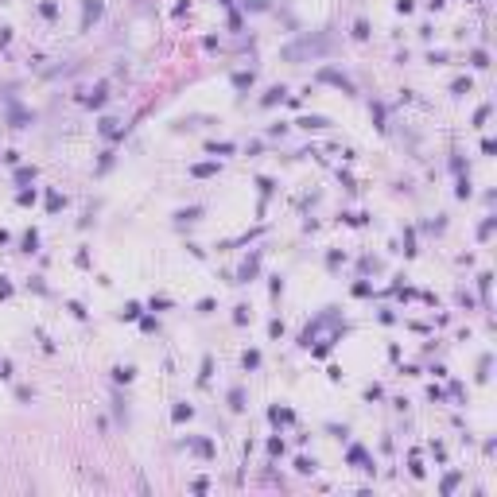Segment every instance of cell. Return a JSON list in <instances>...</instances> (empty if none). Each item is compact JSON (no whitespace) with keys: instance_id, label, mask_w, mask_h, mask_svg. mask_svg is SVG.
Returning <instances> with one entry per match:
<instances>
[{"instance_id":"1","label":"cell","mask_w":497,"mask_h":497,"mask_svg":"<svg viewBox=\"0 0 497 497\" xmlns=\"http://www.w3.org/2000/svg\"><path fill=\"white\" fill-rule=\"evenodd\" d=\"M338 323H342V315L334 311V307H326V311L319 315L315 323H307V326H303V334H299V346H307V349H311V342L319 338V334H323L326 326H338Z\"/></svg>"},{"instance_id":"2","label":"cell","mask_w":497,"mask_h":497,"mask_svg":"<svg viewBox=\"0 0 497 497\" xmlns=\"http://www.w3.org/2000/svg\"><path fill=\"white\" fill-rule=\"evenodd\" d=\"M326 43H330L326 35H319V39H299V43L284 47V59H288V62H299L303 54H323V51H326Z\"/></svg>"},{"instance_id":"3","label":"cell","mask_w":497,"mask_h":497,"mask_svg":"<svg viewBox=\"0 0 497 497\" xmlns=\"http://www.w3.org/2000/svg\"><path fill=\"white\" fill-rule=\"evenodd\" d=\"M101 12H105V4L101 0H82V31H89V27L97 24V20H101Z\"/></svg>"},{"instance_id":"4","label":"cell","mask_w":497,"mask_h":497,"mask_svg":"<svg viewBox=\"0 0 497 497\" xmlns=\"http://www.w3.org/2000/svg\"><path fill=\"white\" fill-rule=\"evenodd\" d=\"M319 82H326V86H338L342 94H354V82H349L346 74H338V70H330V66L319 70Z\"/></svg>"},{"instance_id":"5","label":"cell","mask_w":497,"mask_h":497,"mask_svg":"<svg viewBox=\"0 0 497 497\" xmlns=\"http://www.w3.org/2000/svg\"><path fill=\"white\" fill-rule=\"evenodd\" d=\"M256 268H261V253H253L249 261L241 264V272H237V284H249V280L256 276Z\"/></svg>"},{"instance_id":"6","label":"cell","mask_w":497,"mask_h":497,"mask_svg":"<svg viewBox=\"0 0 497 497\" xmlns=\"http://www.w3.org/2000/svg\"><path fill=\"white\" fill-rule=\"evenodd\" d=\"M187 447H191L194 454H202V458H214V443H210V439H191Z\"/></svg>"},{"instance_id":"7","label":"cell","mask_w":497,"mask_h":497,"mask_svg":"<svg viewBox=\"0 0 497 497\" xmlns=\"http://www.w3.org/2000/svg\"><path fill=\"white\" fill-rule=\"evenodd\" d=\"M253 82H256V74H253V70H237V74H233V86L241 89V94H245L249 86H253Z\"/></svg>"},{"instance_id":"8","label":"cell","mask_w":497,"mask_h":497,"mask_svg":"<svg viewBox=\"0 0 497 497\" xmlns=\"http://www.w3.org/2000/svg\"><path fill=\"white\" fill-rule=\"evenodd\" d=\"M296 124H299V128H307V132H311V128H326L330 121H326V117H315V113H311V117H299Z\"/></svg>"},{"instance_id":"9","label":"cell","mask_w":497,"mask_h":497,"mask_svg":"<svg viewBox=\"0 0 497 497\" xmlns=\"http://www.w3.org/2000/svg\"><path fill=\"white\" fill-rule=\"evenodd\" d=\"M268 419H272V424H291V419H296V412H291V408H272Z\"/></svg>"},{"instance_id":"10","label":"cell","mask_w":497,"mask_h":497,"mask_svg":"<svg viewBox=\"0 0 497 497\" xmlns=\"http://www.w3.org/2000/svg\"><path fill=\"white\" fill-rule=\"evenodd\" d=\"M284 97H288V89H284V86H272L268 94L261 97V105H276V101H284Z\"/></svg>"},{"instance_id":"11","label":"cell","mask_w":497,"mask_h":497,"mask_svg":"<svg viewBox=\"0 0 497 497\" xmlns=\"http://www.w3.org/2000/svg\"><path fill=\"white\" fill-rule=\"evenodd\" d=\"M132 377H136V369H132V365H117V369H113V381H117V384H128Z\"/></svg>"},{"instance_id":"12","label":"cell","mask_w":497,"mask_h":497,"mask_svg":"<svg viewBox=\"0 0 497 497\" xmlns=\"http://www.w3.org/2000/svg\"><path fill=\"white\" fill-rule=\"evenodd\" d=\"M97 132H101V136H121V128H117V121H113V117H105V121L97 124Z\"/></svg>"},{"instance_id":"13","label":"cell","mask_w":497,"mask_h":497,"mask_svg":"<svg viewBox=\"0 0 497 497\" xmlns=\"http://www.w3.org/2000/svg\"><path fill=\"white\" fill-rule=\"evenodd\" d=\"M194 416V408H191V404H175V412H171V419H175V424H183V419H191Z\"/></svg>"},{"instance_id":"14","label":"cell","mask_w":497,"mask_h":497,"mask_svg":"<svg viewBox=\"0 0 497 497\" xmlns=\"http://www.w3.org/2000/svg\"><path fill=\"white\" fill-rule=\"evenodd\" d=\"M175 218H179V222H198L202 218V206H187V210H179Z\"/></svg>"},{"instance_id":"15","label":"cell","mask_w":497,"mask_h":497,"mask_svg":"<svg viewBox=\"0 0 497 497\" xmlns=\"http://www.w3.org/2000/svg\"><path fill=\"white\" fill-rule=\"evenodd\" d=\"M20 245H24V253H35V249H39V233H35V229H27Z\"/></svg>"},{"instance_id":"16","label":"cell","mask_w":497,"mask_h":497,"mask_svg":"<svg viewBox=\"0 0 497 497\" xmlns=\"http://www.w3.org/2000/svg\"><path fill=\"white\" fill-rule=\"evenodd\" d=\"M229 408H233V412L245 408V389H229Z\"/></svg>"},{"instance_id":"17","label":"cell","mask_w":497,"mask_h":497,"mask_svg":"<svg viewBox=\"0 0 497 497\" xmlns=\"http://www.w3.org/2000/svg\"><path fill=\"white\" fill-rule=\"evenodd\" d=\"M191 175H198V179H206V175H218V163H194Z\"/></svg>"},{"instance_id":"18","label":"cell","mask_w":497,"mask_h":497,"mask_svg":"<svg viewBox=\"0 0 497 497\" xmlns=\"http://www.w3.org/2000/svg\"><path fill=\"white\" fill-rule=\"evenodd\" d=\"M62 206H66V198H62V194H54V191L47 194V210H51V214H59Z\"/></svg>"},{"instance_id":"19","label":"cell","mask_w":497,"mask_h":497,"mask_svg":"<svg viewBox=\"0 0 497 497\" xmlns=\"http://www.w3.org/2000/svg\"><path fill=\"white\" fill-rule=\"evenodd\" d=\"M315 466H319V463H315V458H307V454H303V458H296V470H299V474H315Z\"/></svg>"},{"instance_id":"20","label":"cell","mask_w":497,"mask_h":497,"mask_svg":"<svg viewBox=\"0 0 497 497\" xmlns=\"http://www.w3.org/2000/svg\"><path fill=\"white\" fill-rule=\"evenodd\" d=\"M241 365L245 369H256V365H261V349H249V354L241 358Z\"/></svg>"},{"instance_id":"21","label":"cell","mask_w":497,"mask_h":497,"mask_svg":"<svg viewBox=\"0 0 497 497\" xmlns=\"http://www.w3.org/2000/svg\"><path fill=\"white\" fill-rule=\"evenodd\" d=\"M39 12H43V20H54V16H59V4H54V0H43Z\"/></svg>"},{"instance_id":"22","label":"cell","mask_w":497,"mask_h":497,"mask_svg":"<svg viewBox=\"0 0 497 497\" xmlns=\"http://www.w3.org/2000/svg\"><path fill=\"white\" fill-rule=\"evenodd\" d=\"M478 288H482V303L489 307V272H482V276H478Z\"/></svg>"},{"instance_id":"23","label":"cell","mask_w":497,"mask_h":497,"mask_svg":"<svg viewBox=\"0 0 497 497\" xmlns=\"http://www.w3.org/2000/svg\"><path fill=\"white\" fill-rule=\"evenodd\" d=\"M86 105H105V82H101V86H97L94 94L86 97Z\"/></svg>"},{"instance_id":"24","label":"cell","mask_w":497,"mask_h":497,"mask_svg":"<svg viewBox=\"0 0 497 497\" xmlns=\"http://www.w3.org/2000/svg\"><path fill=\"white\" fill-rule=\"evenodd\" d=\"M451 94H454V97L470 94V78H458V82H454V86H451Z\"/></svg>"},{"instance_id":"25","label":"cell","mask_w":497,"mask_h":497,"mask_svg":"<svg viewBox=\"0 0 497 497\" xmlns=\"http://www.w3.org/2000/svg\"><path fill=\"white\" fill-rule=\"evenodd\" d=\"M470 62H474L478 70H486V66H489V54H486V51H474V54H470Z\"/></svg>"},{"instance_id":"26","label":"cell","mask_w":497,"mask_h":497,"mask_svg":"<svg viewBox=\"0 0 497 497\" xmlns=\"http://www.w3.org/2000/svg\"><path fill=\"white\" fill-rule=\"evenodd\" d=\"M121 319H128V323H132V319H140V303H124Z\"/></svg>"},{"instance_id":"27","label":"cell","mask_w":497,"mask_h":497,"mask_svg":"<svg viewBox=\"0 0 497 497\" xmlns=\"http://www.w3.org/2000/svg\"><path fill=\"white\" fill-rule=\"evenodd\" d=\"M210 152H214V156H229V152H233V144H229V140H222V144H210Z\"/></svg>"},{"instance_id":"28","label":"cell","mask_w":497,"mask_h":497,"mask_svg":"<svg viewBox=\"0 0 497 497\" xmlns=\"http://www.w3.org/2000/svg\"><path fill=\"white\" fill-rule=\"evenodd\" d=\"M31 179H35V167H20L16 171V183H31Z\"/></svg>"},{"instance_id":"29","label":"cell","mask_w":497,"mask_h":497,"mask_svg":"<svg viewBox=\"0 0 497 497\" xmlns=\"http://www.w3.org/2000/svg\"><path fill=\"white\" fill-rule=\"evenodd\" d=\"M454 194H458V198H470V194H474L470 179H458V191H454Z\"/></svg>"},{"instance_id":"30","label":"cell","mask_w":497,"mask_h":497,"mask_svg":"<svg viewBox=\"0 0 497 497\" xmlns=\"http://www.w3.org/2000/svg\"><path fill=\"white\" fill-rule=\"evenodd\" d=\"M354 39H369V24H365V20H358V24H354Z\"/></svg>"},{"instance_id":"31","label":"cell","mask_w":497,"mask_h":497,"mask_svg":"<svg viewBox=\"0 0 497 497\" xmlns=\"http://www.w3.org/2000/svg\"><path fill=\"white\" fill-rule=\"evenodd\" d=\"M233 323H237V326L249 323V307H237V311H233Z\"/></svg>"},{"instance_id":"32","label":"cell","mask_w":497,"mask_h":497,"mask_svg":"<svg viewBox=\"0 0 497 497\" xmlns=\"http://www.w3.org/2000/svg\"><path fill=\"white\" fill-rule=\"evenodd\" d=\"M256 187H261V194H264V198H268V194L276 191V187H272V179H264V175H261V179H256Z\"/></svg>"},{"instance_id":"33","label":"cell","mask_w":497,"mask_h":497,"mask_svg":"<svg viewBox=\"0 0 497 497\" xmlns=\"http://www.w3.org/2000/svg\"><path fill=\"white\" fill-rule=\"evenodd\" d=\"M167 307H171V299H167V296H156V299H152V311H167Z\"/></svg>"},{"instance_id":"34","label":"cell","mask_w":497,"mask_h":497,"mask_svg":"<svg viewBox=\"0 0 497 497\" xmlns=\"http://www.w3.org/2000/svg\"><path fill=\"white\" fill-rule=\"evenodd\" d=\"M268 454L276 458V454H284V439H268Z\"/></svg>"},{"instance_id":"35","label":"cell","mask_w":497,"mask_h":497,"mask_svg":"<svg viewBox=\"0 0 497 497\" xmlns=\"http://www.w3.org/2000/svg\"><path fill=\"white\" fill-rule=\"evenodd\" d=\"M349 463H365V447H349Z\"/></svg>"},{"instance_id":"36","label":"cell","mask_w":497,"mask_h":497,"mask_svg":"<svg viewBox=\"0 0 497 497\" xmlns=\"http://www.w3.org/2000/svg\"><path fill=\"white\" fill-rule=\"evenodd\" d=\"M489 233H493V218H486V222H482V226H478V237H482V241H486Z\"/></svg>"},{"instance_id":"37","label":"cell","mask_w":497,"mask_h":497,"mask_svg":"<svg viewBox=\"0 0 497 497\" xmlns=\"http://www.w3.org/2000/svg\"><path fill=\"white\" fill-rule=\"evenodd\" d=\"M16 202H20V206H31V202H35V191H20Z\"/></svg>"},{"instance_id":"38","label":"cell","mask_w":497,"mask_h":497,"mask_svg":"<svg viewBox=\"0 0 497 497\" xmlns=\"http://www.w3.org/2000/svg\"><path fill=\"white\" fill-rule=\"evenodd\" d=\"M404 253H408V256L416 253V237H412V229H408V233H404Z\"/></svg>"},{"instance_id":"39","label":"cell","mask_w":497,"mask_h":497,"mask_svg":"<svg viewBox=\"0 0 497 497\" xmlns=\"http://www.w3.org/2000/svg\"><path fill=\"white\" fill-rule=\"evenodd\" d=\"M454 486H458V474H447V478H443V493H451Z\"/></svg>"},{"instance_id":"40","label":"cell","mask_w":497,"mask_h":497,"mask_svg":"<svg viewBox=\"0 0 497 497\" xmlns=\"http://www.w3.org/2000/svg\"><path fill=\"white\" fill-rule=\"evenodd\" d=\"M268 334H272V338H280V334H284V323H280V319H272V323H268Z\"/></svg>"},{"instance_id":"41","label":"cell","mask_w":497,"mask_h":497,"mask_svg":"<svg viewBox=\"0 0 497 497\" xmlns=\"http://www.w3.org/2000/svg\"><path fill=\"white\" fill-rule=\"evenodd\" d=\"M210 369H214V361L202 358V373H198V381H210Z\"/></svg>"},{"instance_id":"42","label":"cell","mask_w":497,"mask_h":497,"mask_svg":"<svg viewBox=\"0 0 497 497\" xmlns=\"http://www.w3.org/2000/svg\"><path fill=\"white\" fill-rule=\"evenodd\" d=\"M373 121H377V128H384V124H381L384 121V105H373Z\"/></svg>"},{"instance_id":"43","label":"cell","mask_w":497,"mask_h":497,"mask_svg":"<svg viewBox=\"0 0 497 497\" xmlns=\"http://www.w3.org/2000/svg\"><path fill=\"white\" fill-rule=\"evenodd\" d=\"M8 296H12V284H8L4 276H0V299H8Z\"/></svg>"},{"instance_id":"44","label":"cell","mask_w":497,"mask_h":497,"mask_svg":"<svg viewBox=\"0 0 497 497\" xmlns=\"http://www.w3.org/2000/svg\"><path fill=\"white\" fill-rule=\"evenodd\" d=\"M245 8H253V12H261V8H268L264 0H245Z\"/></svg>"},{"instance_id":"45","label":"cell","mask_w":497,"mask_h":497,"mask_svg":"<svg viewBox=\"0 0 497 497\" xmlns=\"http://www.w3.org/2000/svg\"><path fill=\"white\" fill-rule=\"evenodd\" d=\"M0 377H12V365H8L4 358H0Z\"/></svg>"},{"instance_id":"46","label":"cell","mask_w":497,"mask_h":497,"mask_svg":"<svg viewBox=\"0 0 497 497\" xmlns=\"http://www.w3.org/2000/svg\"><path fill=\"white\" fill-rule=\"evenodd\" d=\"M428 8H435V12H439V8H443V0H428Z\"/></svg>"},{"instance_id":"47","label":"cell","mask_w":497,"mask_h":497,"mask_svg":"<svg viewBox=\"0 0 497 497\" xmlns=\"http://www.w3.org/2000/svg\"><path fill=\"white\" fill-rule=\"evenodd\" d=\"M218 4H226V8H233V0H218Z\"/></svg>"}]
</instances>
